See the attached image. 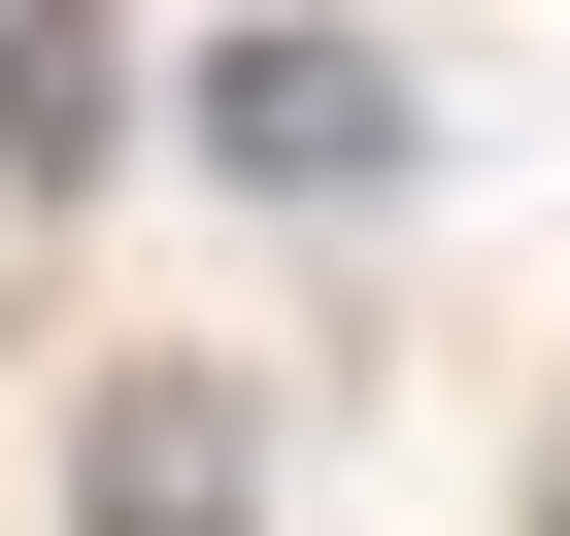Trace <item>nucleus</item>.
Instances as JSON below:
<instances>
[{
    "label": "nucleus",
    "mask_w": 570,
    "mask_h": 536,
    "mask_svg": "<svg viewBox=\"0 0 570 536\" xmlns=\"http://www.w3.org/2000/svg\"><path fill=\"white\" fill-rule=\"evenodd\" d=\"M202 168H235V201H403V68H370V34H235V68H202Z\"/></svg>",
    "instance_id": "f257e3e1"
},
{
    "label": "nucleus",
    "mask_w": 570,
    "mask_h": 536,
    "mask_svg": "<svg viewBox=\"0 0 570 536\" xmlns=\"http://www.w3.org/2000/svg\"><path fill=\"white\" fill-rule=\"evenodd\" d=\"M235 503H268V403L235 369H101L68 403V536H235Z\"/></svg>",
    "instance_id": "f03ea898"
},
{
    "label": "nucleus",
    "mask_w": 570,
    "mask_h": 536,
    "mask_svg": "<svg viewBox=\"0 0 570 536\" xmlns=\"http://www.w3.org/2000/svg\"><path fill=\"white\" fill-rule=\"evenodd\" d=\"M0 168H35V201L135 168V34H101V0H0Z\"/></svg>",
    "instance_id": "7ed1b4c3"
},
{
    "label": "nucleus",
    "mask_w": 570,
    "mask_h": 536,
    "mask_svg": "<svg viewBox=\"0 0 570 536\" xmlns=\"http://www.w3.org/2000/svg\"><path fill=\"white\" fill-rule=\"evenodd\" d=\"M537 536H570V503H537Z\"/></svg>",
    "instance_id": "20e7f679"
}]
</instances>
